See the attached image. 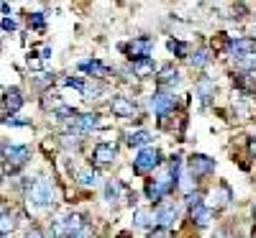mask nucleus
<instances>
[{"label": "nucleus", "instance_id": "nucleus-1", "mask_svg": "<svg viewBox=\"0 0 256 238\" xmlns=\"http://www.w3.org/2000/svg\"><path fill=\"white\" fill-rule=\"evenodd\" d=\"M26 200H28V208H34V210H49V208H54V202H56V187H54V182L44 180V177L36 180L26 190Z\"/></svg>", "mask_w": 256, "mask_h": 238}, {"label": "nucleus", "instance_id": "nucleus-2", "mask_svg": "<svg viewBox=\"0 0 256 238\" xmlns=\"http://www.w3.org/2000/svg\"><path fill=\"white\" fill-rule=\"evenodd\" d=\"M162 166V151L159 148H154V146H141V151H138V156L134 159V172L136 174H152L154 169H159Z\"/></svg>", "mask_w": 256, "mask_h": 238}, {"label": "nucleus", "instance_id": "nucleus-3", "mask_svg": "<svg viewBox=\"0 0 256 238\" xmlns=\"http://www.w3.org/2000/svg\"><path fill=\"white\" fill-rule=\"evenodd\" d=\"M187 202H190V218L198 228H208L212 223V208L205 205L202 194H187Z\"/></svg>", "mask_w": 256, "mask_h": 238}, {"label": "nucleus", "instance_id": "nucleus-4", "mask_svg": "<svg viewBox=\"0 0 256 238\" xmlns=\"http://www.w3.org/2000/svg\"><path fill=\"white\" fill-rule=\"evenodd\" d=\"M177 108V95H174V90H162L159 88V92L152 98V110L156 113V118L159 120H164L169 113H172Z\"/></svg>", "mask_w": 256, "mask_h": 238}, {"label": "nucleus", "instance_id": "nucleus-5", "mask_svg": "<svg viewBox=\"0 0 256 238\" xmlns=\"http://www.w3.org/2000/svg\"><path fill=\"white\" fill-rule=\"evenodd\" d=\"M187 172H190L192 177H198V180L210 177L212 172H216V159H210L205 154H192L187 159Z\"/></svg>", "mask_w": 256, "mask_h": 238}, {"label": "nucleus", "instance_id": "nucleus-6", "mask_svg": "<svg viewBox=\"0 0 256 238\" xmlns=\"http://www.w3.org/2000/svg\"><path fill=\"white\" fill-rule=\"evenodd\" d=\"M8 172H18L20 166H26L31 159V146H6V154H3Z\"/></svg>", "mask_w": 256, "mask_h": 238}, {"label": "nucleus", "instance_id": "nucleus-7", "mask_svg": "<svg viewBox=\"0 0 256 238\" xmlns=\"http://www.w3.org/2000/svg\"><path fill=\"white\" fill-rule=\"evenodd\" d=\"M159 208L154 210V215H156V226H164V228H169V230H174V226H177V220H180V208L174 205V202H156Z\"/></svg>", "mask_w": 256, "mask_h": 238}, {"label": "nucleus", "instance_id": "nucleus-8", "mask_svg": "<svg viewBox=\"0 0 256 238\" xmlns=\"http://www.w3.org/2000/svg\"><path fill=\"white\" fill-rule=\"evenodd\" d=\"M123 52L128 54V59H141V56H152V52H154V38H148V36H138V38H134L131 44H126L123 46Z\"/></svg>", "mask_w": 256, "mask_h": 238}, {"label": "nucleus", "instance_id": "nucleus-9", "mask_svg": "<svg viewBox=\"0 0 256 238\" xmlns=\"http://www.w3.org/2000/svg\"><path fill=\"white\" fill-rule=\"evenodd\" d=\"M118 156V146L116 144H98L92 148V164L95 166H110Z\"/></svg>", "mask_w": 256, "mask_h": 238}, {"label": "nucleus", "instance_id": "nucleus-10", "mask_svg": "<svg viewBox=\"0 0 256 238\" xmlns=\"http://www.w3.org/2000/svg\"><path fill=\"white\" fill-rule=\"evenodd\" d=\"M110 110H113L116 118H123V120L136 118V102L128 100V98H123V95H113V98H110Z\"/></svg>", "mask_w": 256, "mask_h": 238}, {"label": "nucleus", "instance_id": "nucleus-11", "mask_svg": "<svg viewBox=\"0 0 256 238\" xmlns=\"http://www.w3.org/2000/svg\"><path fill=\"white\" fill-rule=\"evenodd\" d=\"M131 72L138 77V80H148L156 74V62L152 56H141V59H134L131 62Z\"/></svg>", "mask_w": 256, "mask_h": 238}, {"label": "nucleus", "instance_id": "nucleus-12", "mask_svg": "<svg viewBox=\"0 0 256 238\" xmlns=\"http://www.w3.org/2000/svg\"><path fill=\"white\" fill-rule=\"evenodd\" d=\"M156 77V84L162 90H174V88H180L182 84V74L174 70V67H164L159 74H154Z\"/></svg>", "mask_w": 256, "mask_h": 238}, {"label": "nucleus", "instance_id": "nucleus-13", "mask_svg": "<svg viewBox=\"0 0 256 238\" xmlns=\"http://www.w3.org/2000/svg\"><path fill=\"white\" fill-rule=\"evenodd\" d=\"M228 52H230L233 59H236V56H244V54H251V52H256V38H251V36H238V38H233L230 44H228Z\"/></svg>", "mask_w": 256, "mask_h": 238}, {"label": "nucleus", "instance_id": "nucleus-14", "mask_svg": "<svg viewBox=\"0 0 256 238\" xmlns=\"http://www.w3.org/2000/svg\"><path fill=\"white\" fill-rule=\"evenodd\" d=\"M195 92H198V98L202 100V105H208L212 98H216L218 88H216V82H212V80H208V77H200V80H198V84H195Z\"/></svg>", "mask_w": 256, "mask_h": 238}, {"label": "nucleus", "instance_id": "nucleus-15", "mask_svg": "<svg viewBox=\"0 0 256 238\" xmlns=\"http://www.w3.org/2000/svg\"><path fill=\"white\" fill-rule=\"evenodd\" d=\"M169 194V187L159 180H148L146 184V200H152V202H162L164 198Z\"/></svg>", "mask_w": 256, "mask_h": 238}, {"label": "nucleus", "instance_id": "nucleus-16", "mask_svg": "<svg viewBox=\"0 0 256 238\" xmlns=\"http://www.w3.org/2000/svg\"><path fill=\"white\" fill-rule=\"evenodd\" d=\"M134 226H136V228H152V226H156L154 210H148V208L136 210V212H134Z\"/></svg>", "mask_w": 256, "mask_h": 238}, {"label": "nucleus", "instance_id": "nucleus-17", "mask_svg": "<svg viewBox=\"0 0 256 238\" xmlns=\"http://www.w3.org/2000/svg\"><path fill=\"white\" fill-rule=\"evenodd\" d=\"M6 108H8V113H18L20 108H24V92L18 88L6 90Z\"/></svg>", "mask_w": 256, "mask_h": 238}, {"label": "nucleus", "instance_id": "nucleus-18", "mask_svg": "<svg viewBox=\"0 0 256 238\" xmlns=\"http://www.w3.org/2000/svg\"><path fill=\"white\" fill-rule=\"evenodd\" d=\"M210 200H212V205H216V208H228L230 200H233V192H230L226 184H220L218 190L210 192Z\"/></svg>", "mask_w": 256, "mask_h": 238}, {"label": "nucleus", "instance_id": "nucleus-19", "mask_svg": "<svg viewBox=\"0 0 256 238\" xmlns=\"http://www.w3.org/2000/svg\"><path fill=\"white\" fill-rule=\"evenodd\" d=\"M187 62H190V67H192V70H205L208 64L212 62V52H210V49H198Z\"/></svg>", "mask_w": 256, "mask_h": 238}, {"label": "nucleus", "instance_id": "nucleus-20", "mask_svg": "<svg viewBox=\"0 0 256 238\" xmlns=\"http://www.w3.org/2000/svg\"><path fill=\"white\" fill-rule=\"evenodd\" d=\"M152 134H148V131H144V128H141V131H131V134H126V144L128 146H136V148H141V146H148V144H152Z\"/></svg>", "mask_w": 256, "mask_h": 238}, {"label": "nucleus", "instance_id": "nucleus-21", "mask_svg": "<svg viewBox=\"0 0 256 238\" xmlns=\"http://www.w3.org/2000/svg\"><path fill=\"white\" fill-rule=\"evenodd\" d=\"M80 70H82V72H88V74H92V77H105V74L110 72V70L105 67V64H100L98 59H92V62H82V64H80Z\"/></svg>", "mask_w": 256, "mask_h": 238}, {"label": "nucleus", "instance_id": "nucleus-22", "mask_svg": "<svg viewBox=\"0 0 256 238\" xmlns=\"http://www.w3.org/2000/svg\"><path fill=\"white\" fill-rule=\"evenodd\" d=\"M236 70L238 72H254L256 70V52L244 54V56H236Z\"/></svg>", "mask_w": 256, "mask_h": 238}, {"label": "nucleus", "instance_id": "nucleus-23", "mask_svg": "<svg viewBox=\"0 0 256 238\" xmlns=\"http://www.w3.org/2000/svg\"><path fill=\"white\" fill-rule=\"evenodd\" d=\"M13 230H16V215L3 210V212H0V236H8Z\"/></svg>", "mask_w": 256, "mask_h": 238}, {"label": "nucleus", "instance_id": "nucleus-24", "mask_svg": "<svg viewBox=\"0 0 256 238\" xmlns=\"http://www.w3.org/2000/svg\"><path fill=\"white\" fill-rule=\"evenodd\" d=\"M77 182L82 187H95L98 184V172L95 169H80L77 172Z\"/></svg>", "mask_w": 256, "mask_h": 238}, {"label": "nucleus", "instance_id": "nucleus-25", "mask_svg": "<svg viewBox=\"0 0 256 238\" xmlns=\"http://www.w3.org/2000/svg\"><path fill=\"white\" fill-rule=\"evenodd\" d=\"M166 49L172 52L174 56H190V46L184 44V41H177V38H169L166 41Z\"/></svg>", "mask_w": 256, "mask_h": 238}, {"label": "nucleus", "instance_id": "nucleus-26", "mask_svg": "<svg viewBox=\"0 0 256 238\" xmlns=\"http://www.w3.org/2000/svg\"><path fill=\"white\" fill-rule=\"evenodd\" d=\"M105 200H108L110 205L120 200V182H116V180H110L108 184H105Z\"/></svg>", "mask_w": 256, "mask_h": 238}, {"label": "nucleus", "instance_id": "nucleus-27", "mask_svg": "<svg viewBox=\"0 0 256 238\" xmlns=\"http://www.w3.org/2000/svg\"><path fill=\"white\" fill-rule=\"evenodd\" d=\"M62 146L67 148V151H77V148L82 146L80 134H67V136H62Z\"/></svg>", "mask_w": 256, "mask_h": 238}, {"label": "nucleus", "instance_id": "nucleus-28", "mask_svg": "<svg viewBox=\"0 0 256 238\" xmlns=\"http://www.w3.org/2000/svg\"><path fill=\"white\" fill-rule=\"evenodd\" d=\"M82 95H84V100H98V98L102 95V84H100V82L84 84V88H82Z\"/></svg>", "mask_w": 256, "mask_h": 238}, {"label": "nucleus", "instance_id": "nucleus-29", "mask_svg": "<svg viewBox=\"0 0 256 238\" xmlns=\"http://www.w3.org/2000/svg\"><path fill=\"white\" fill-rule=\"evenodd\" d=\"M3 123H6V126H16V128H26V126H31L28 118H20V116H16V113H10L8 118H3Z\"/></svg>", "mask_w": 256, "mask_h": 238}, {"label": "nucleus", "instance_id": "nucleus-30", "mask_svg": "<svg viewBox=\"0 0 256 238\" xmlns=\"http://www.w3.org/2000/svg\"><path fill=\"white\" fill-rule=\"evenodd\" d=\"M28 24H31L34 31H44V26H46V24H44V16H41V13H34Z\"/></svg>", "mask_w": 256, "mask_h": 238}, {"label": "nucleus", "instance_id": "nucleus-31", "mask_svg": "<svg viewBox=\"0 0 256 238\" xmlns=\"http://www.w3.org/2000/svg\"><path fill=\"white\" fill-rule=\"evenodd\" d=\"M38 88H46V84H52L54 82V74H49V72H41V74H36V80H34Z\"/></svg>", "mask_w": 256, "mask_h": 238}, {"label": "nucleus", "instance_id": "nucleus-32", "mask_svg": "<svg viewBox=\"0 0 256 238\" xmlns=\"http://www.w3.org/2000/svg\"><path fill=\"white\" fill-rule=\"evenodd\" d=\"M64 84H67V88H74V90H80V92H82V88H84V82H82V80H77V77L64 80Z\"/></svg>", "mask_w": 256, "mask_h": 238}, {"label": "nucleus", "instance_id": "nucleus-33", "mask_svg": "<svg viewBox=\"0 0 256 238\" xmlns=\"http://www.w3.org/2000/svg\"><path fill=\"white\" fill-rule=\"evenodd\" d=\"M0 26H3V31H16V20L13 18H3V24H0Z\"/></svg>", "mask_w": 256, "mask_h": 238}, {"label": "nucleus", "instance_id": "nucleus-34", "mask_svg": "<svg viewBox=\"0 0 256 238\" xmlns=\"http://www.w3.org/2000/svg\"><path fill=\"white\" fill-rule=\"evenodd\" d=\"M41 59H52V49H49V46L41 49Z\"/></svg>", "mask_w": 256, "mask_h": 238}, {"label": "nucleus", "instance_id": "nucleus-35", "mask_svg": "<svg viewBox=\"0 0 256 238\" xmlns=\"http://www.w3.org/2000/svg\"><path fill=\"white\" fill-rule=\"evenodd\" d=\"M248 148H251V154H256V138H251V141H248Z\"/></svg>", "mask_w": 256, "mask_h": 238}, {"label": "nucleus", "instance_id": "nucleus-36", "mask_svg": "<svg viewBox=\"0 0 256 238\" xmlns=\"http://www.w3.org/2000/svg\"><path fill=\"white\" fill-rule=\"evenodd\" d=\"M3 154H6V144H0V159H3Z\"/></svg>", "mask_w": 256, "mask_h": 238}, {"label": "nucleus", "instance_id": "nucleus-37", "mask_svg": "<svg viewBox=\"0 0 256 238\" xmlns=\"http://www.w3.org/2000/svg\"><path fill=\"white\" fill-rule=\"evenodd\" d=\"M3 210H6V202H3V200H0V212H3Z\"/></svg>", "mask_w": 256, "mask_h": 238}, {"label": "nucleus", "instance_id": "nucleus-38", "mask_svg": "<svg viewBox=\"0 0 256 238\" xmlns=\"http://www.w3.org/2000/svg\"><path fill=\"white\" fill-rule=\"evenodd\" d=\"M0 177H3V169H0Z\"/></svg>", "mask_w": 256, "mask_h": 238}]
</instances>
